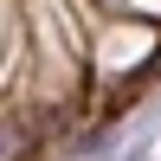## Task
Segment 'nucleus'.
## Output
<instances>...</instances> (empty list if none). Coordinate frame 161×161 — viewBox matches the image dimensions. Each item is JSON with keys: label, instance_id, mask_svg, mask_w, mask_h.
Masks as SVG:
<instances>
[{"label": "nucleus", "instance_id": "f257e3e1", "mask_svg": "<svg viewBox=\"0 0 161 161\" xmlns=\"http://www.w3.org/2000/svg\"><path fill=\"white\" fill-rule=\"evenodd\" d=\"M32 123H26V116H0V161H26L32 155Z\"/></svg>", "mask_w": 161, "mask_h": 161}, {"label": "nucleus", "instance_id": "f03ea898", "mask_svg": "<svg viewBox=\"0 0 161 161\" xmlns=\"http://www.w3.org/2000/svg\"><path fill=\"white\" fill-rule=\"evenodd\" d=\"M123 161H148V148H136V155H123Z\"/></svg>", "mask_w": 161, "mask_h": 161}]
</instances>
